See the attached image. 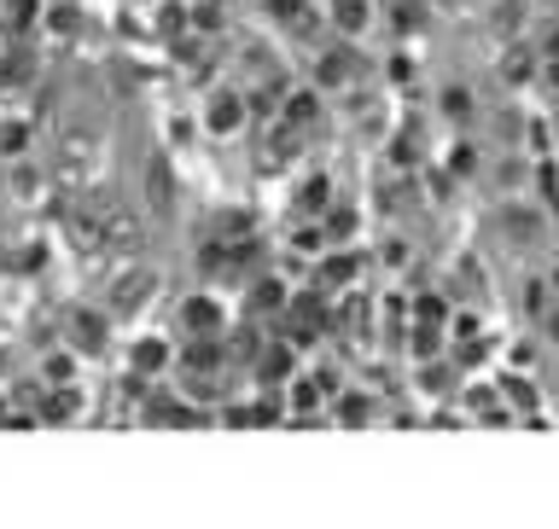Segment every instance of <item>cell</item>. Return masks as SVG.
I'll return each instance as SVG.
<instances>
[{"label": "cell", "instance_id": "cell-1", "mask_svg": "<svg viewBox=\"0 0 559 529\" xmlns=\"http://www.w3.org/2000/svg\"><path fill=\"white\" fill-rule=\"evenodd\" d=\"M105 181V140L94 122H76V129H64L59 140V192L70 199H87Z\"/></svg>", "mask_w": 559, "mask_h": 529}, {"label": "cell", "instance_id": "cell-2", "mask_svg": "<svg viewBox=\"0 0 559 529\" xmlns=\"http://www.w3.org/2000/svg\"><path fill=\"white\" fill-rule=\"evenodd\" d=\"M152 286H157V274H152V268H140V262H134V268L111 274V286H105V303H111L117 314H134V309L152 297Z\"/></svg>", "mask_w": 559, "mask_h": 529}, {"label": "cell", "instance_id": "cell-3", "mask_svg": "<svg viewBox=\"0 0 559 529\" xmlns=\"http://www.w3.org/2000/svg\"><path fill=\"white\" fill-rule=\"evenodd\" d=\"M105 251L111 256H140L146 251V227L134 209H105Z\"/></svg>", "mask_w": 559, "mask_h": 529}, {"label": "cell", "instance_id": "cell-4", "mask_svg": "<svg viewBox=\"0 0 559 529\" xmlns=\"http://www.w3.org/2000/svg\"><path fill=\"white\" fill-rule=\"evenodd\" d=\"M216 321H222V309L210 297L204 303H187V332H216Z\"/></svg>", "mask_w": 559, "mask_h": 529}, {"label": "cell", "instance_id": "cell-5", "mask_svg": "<svg viewBox=\"0 0 559 529\" xmlns=\"http://www.w3.org/2000/svg\"><path fill=\"white\" fill-rule=\"evenodd\" d=\"M12 199L17 204H35V169H12Z\"/></svg>", "mask_w": 559, "mask_h": 529}]
</instances>
